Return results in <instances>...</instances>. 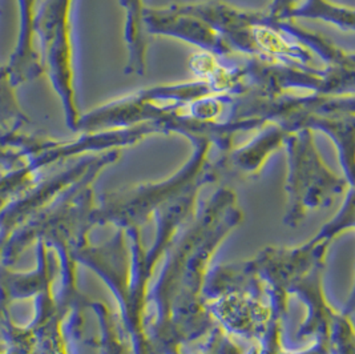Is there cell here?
<instances>
[{
  "instance_id": "1",
  "label": "cell",
  "mask_w": 355,
  "mask_h": 354,
  "mask_svg": "<svg viewBox=\"0 0 355 354\" xmlns=\"http://www.w3.org/2000/svg\"><path fill=\"white\" fill-rule=\"evenodd\" d=\"M181 6L214 28L230 55L240 52L268 63L313 68L311 51L286 31L282 20L272 17L269 11L243 10L223 1Z\"/></svg>"
},
{
  "instance_id": "2",
  "label": "cell",
  "mask_w": 355,
  "mask_h": 354,
  "mask_svg": "<svg viewBox=\"0 0 355 354\" xmlns=\"http://www.w3.org/2000/svg\"><path fill=\"white\" fill-rule=\"evenodd\" d=\"M193 156L175 176L156 184H144L124 189L113 196V208L117 223L128 228H137L146 223L153 210H159L175 203L187 194H197L198 189L220 175L216 162H210L211 143L194 140Z\"/></svg>"
},
{
  "instance_id": "3",
  "label": "cell",
  "mask_w": 355,
  "mask_h": 354,
  "mask_svg": "<svg viewBox=\"0 0 355 354\" xmlns=\"http://www.w3.org/2000/svg\"><path fill=\"white\" fill-rule=\"evenodd\" d=\"M284 145L289 158L286 223L294 226L304 219L307 210L329 207L333 197L343 192L346 183L324 165L310 129L291 132Z\"/></svg>"
},
{
  "instance_id": "4",
  "label": "cell",
  "mask_w": 355,
  "mask_h": 354,
  "mask_svg": "<svg viewBox=\"0 0 355 354\" xmlns=\"http://www.w3.org/2000/svg\"><path fill=\"white\" fill-rule=\"evenodd\" d=\"M295 17H314L322 19L338 26L340 30H354V12L353 8L333 4L327 0H294L291 7L277 19L291 20Z\"/></svg>"
}]
</instances>
